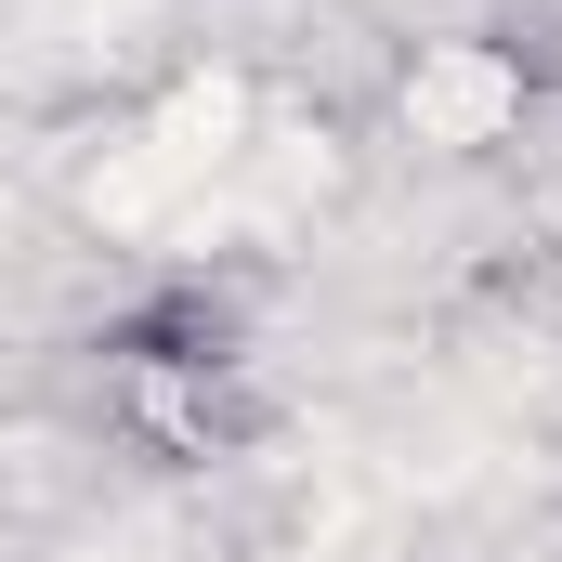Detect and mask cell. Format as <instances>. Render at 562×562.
Listing matches in <instances>:
<instances>
[{"mask_svg":"<svg viewBox=\"0 0 562 562\" xmlns=\"http://www.w3.org/2000/svg\"><path fill=\"white\" fill-rule=\"evenodd\" d=\"M419 132L431 144H484V132H510V105H524V79L510 66H484V53H445V66H419Z\"/></svg>","mask_w":562,"mask_h":562,"instance_id":"1","label":"cell"}]
</instances>
